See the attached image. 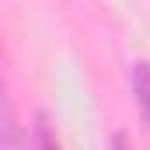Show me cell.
Masks as SVG:
<instances>
[{
    "mask_svg": "<svg viewBox=\"0 0 150 150\" xmlns=\"http://www.w3.org/2000/svg\"><path fill=\"white\" fill-rule=\"evenodd\" d=\"M133 94H136L140 112L147 115V122H150V63H136L133 67Z\"/></svg>",
    "mask_w": 150,
    "mask_h": 150,
    "instance_id": "cell-1",
    "label": "cell"
}]
</instances>
